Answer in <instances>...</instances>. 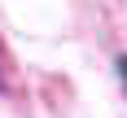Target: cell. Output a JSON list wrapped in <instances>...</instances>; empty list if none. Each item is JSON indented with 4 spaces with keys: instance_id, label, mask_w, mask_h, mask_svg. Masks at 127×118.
<instances>
[{
    "instance_id": "obj_1",
    "label": "cell",
    "mask_w": 127,
    "mask_h": 118,
    "mask_svg": "<svg viewBox=\"0 0 127 118\" xmlns=\"http://www.w3.org/2000/svg\"><path fill=\"white\" fill-rule=\"evenodd\" d=\"M114 70H118V79H123V92H127V52H123V57L114 61Z\"/></svg>"
}]
</instances>
